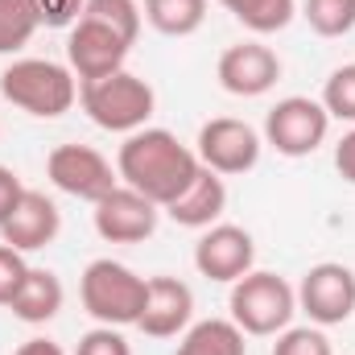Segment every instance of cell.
<instances>
[{
	"mask_svg": "<svg viewBox=\"0 0 355 355\" xmlns=\"http://www.w3.org/2000/svg\"><path fill=\"white\" fill-rule=\"evenodd\" d=\"M62 302H67V289H62L58 272L29 265V272H25V281H21V289H17V297H12L8 310H12V318H21L29 327H42L50 318H58Z\"/></svg>",
	"mask_w": 355,
	"mask_h": 355,
	"instance_id": "17",
	"label": "cell"
},
{
	"mask_svg": "<svg viewBox=\"0 0 355 355\" xmlns=\"http://www.w3.org/2000/svg\"><path fill=\"white\" fill-rule=\"evenodd\" d=\"M87 0H37V17L46 29H71L83 17Z\"/></svg>",
	"mask_w": 355,
	"mask_h": 355,
	"instance_id": "28",
	"label": "cell"
},
{
	"mask_svg": "<svg viewBox=\"0 0 355 355\" xmlns=\"http://www.w3.org/2000/svg\"><path fill=\"white\" fill-rule=\"evenodd\" d=\"M194 318V293L186 281L178 277H149V297H145V310L137 318V327L149 335V339H174V335H186Z\"/></svg>",
	"mask_w": 355,
	"mask_h": 355,
	"instance_id": "15",
	"label": "cell"
},
{
	"mask_svg": "<svg viewBox=\"0 0 355 355\" xmlns=\"http://www.w3.org/2000/svg\"><path fill=\"white\" fill-rule=\"evenodd\" d=\"M75 355H132V343L120 335V327H95L79 339Z\"/></svg>",
	"mask_w": 355,
	"mask_h": 355,
	"instance_id": "26",
	"label": "cell"
},
{
	"mask_svg": "<svg viewBox=\"0 0 355 355\" xmlns=\"http://www.w3.org/2000/svg\"><path fill=\"white\" fill-rule=\"evenodd\" d=\"M198 170H202L198 153L190 145H182L170 128H149L145 124V128L128 132V141L116 153V174H120V182L132 186V190H141L162 211L194 182Z\"/></svg>",
	"mask_w": 355,
	"mask_h": 355,
	"instance_id": "1",
	"label": "cell"
},
{
	"mask_svg": "<svg viewBox=\"0 0 355 355\" xmlns=\"http://www.w3.org/2000/svg\"><path fill=\"white\" fill-rule=\"evenodd\" d=\"M62 232V215L54 207V198H46L42 190H25L21 202L12 207V215L0 223V244L17 248V252H37L50 248Z\"/></svg>",
	"mask_w": 355,
	"mask_h": 355,
	"instance_id": "14",
	"label": "cell"
},
{
	"mask_svg": "<svg viewBox=\"0 0 355 355\" xmlns=\"http://www.w3.org/2000/svg\"><path fill=\"white\" fill-rule=\"evenodd\" d=\"M331 132V116L310 95L277 99L265 116V145H272L281 157H310Z\"/></svg>",
	"mask_w": 355,
	"mask_h": 355,
	"instance_id": "6",
	"label": "cell"
},
{
	"mask_svg": "<svg viewBox=\"0 0 355 355\" xmlns=\"http://www.w3.org/2000/svg\"><path fill=\"white\" fill-rule=\"evenodd\" d=\"M227 306H232V322L244 335L265 339V335H281L293 322V314H297V289L285 277H277V272L252 268V272H244L232 285Z\"/></svg>",
	"mask_w": 355,
	"mask_h": 355,
	"instance_id": "4",
	"label": "cell"
},
{
	"mask_svg": "<svg viewBox=\"0 0 355 355\" xmlns=\"http://www.w3.org/2000/svg\"><path fill=\"white\" fill-rule=\"evenodd\" d=\"M83 17L99 21V25H107V29H116V33H120L124 42H132V46H137V37H141V21H145V12H141L137 0H87Z\"/></svg>",
	"mask_w": 355,
	"mask_h": 355,
	"instance_id": "23",
	"label": "cell"
},
{
	"mask_svg": "<svg viewBox=\"0 0 355 355\" xmlns=\"http://www.w3.org/2000/svg\"><path fill=\"white\" fill-rule=\"evenodd\" d=\"M79 103L91 116V124H99L107 132H137V128L149 124V116L157 107V95L141 75L116 71L107 79L79 83Z\"/></svg>",
	"mask_w": 355,
	"mask_h": 355,
	"instance_id": "5",
	"label": "cell"
},
{
	"mask_svg": "<svg viewBox=\"0 0 355 355\" xmlns=\"http://www.w3.org/2000/svg\"><path fill=\"white\" fill-rule=\"evenodd\" d=\"M0 95L37 120H58L75 107L79 79L71 67L50 62V58H17L0 75Z\"/></svg>",
	"mask_w": 355,
	"mask_h": 355,
	"instance_id": "2",
	"label": "cell"
},
{
	"mask_svg": "<svg viewBox=\"0 0 355 355\" xmlns=\"http://www.w3.org/2000/svg\"><path fill=\"white\" fill-rule=\"evenodd\" d=\"M297 310H306L314 327H343L355 314V272L339 261L314 265L297 285Z\"/></svg>",
	"mask_w": 355,
	"mask_h": 355,
	"instance_id": "9",
	"label": "cell"
},
{
	"mask_svg": "<svg viewBox=\"0 0 355 355\" xmlns=\"http://www.w3.org/2000/svg\"><path fill=\"white\" fill-rule=\"evenodd\" d=\"M335 170H339L343 182L355 186V124H352V132H343V141L335 145Z\"/></svg>",
	"mask_w": 355,
	"mask_h": 355,
	"instance_id": "30",
	"label": "cell"
},
{
	"mask_svg": "<svg viewBox=\"0 0 355 355\" xmlns=\"http://www.w3.org/2000/svg\"><path fill=\"white\" fill-rule=\"evenodd\" d=\"M157 219H162V207L124 182L95 202V232L107 244H145L157 232Z\"/></svg>",
	"mask_w": 355,
	"mask_h": 355,
	"instance_id": "11",
	"label": "cell"
},
{
	"mask_svg": "<svg viewBox=\"0 0 355 355\" xmlns=\"http://www.w3.org/2000/svg\"><path fill=\"white\" fill-rule=\"evenodd\" d=\"M223 211H227V182L215 174V170H207V166L166 207V215L174 219L178 227H194V232H207L211 223H219Z\"/></svg>",
	"mask_w": 355,
	"mask_h": 355,
	"instance_id": "16",
	"label": "cell"
},
{
	"mask_svg": "<svg viewBox=\"0 0 355 355\" xmlns=\"http://www.w3.org/2000/svg\"><path fill=\"white\" fill-rule=\"evenodd\" d=\"M145 21L166 37H190L207 21V0H145Z\"/></svg>",
	"mask_w": 355,
	"mask_h": 355,
	"instance_id": "19",
	"label": "cell"
},
{
	"mask_svg": "<svg viewBox=\"0 0 355 355\" xmlns=\"http://www.w3.org/2000/svg\"><path fill=\"white\" fill-rule=\"evenodd\" d=\"M272 355H335L331 339L322 335V327H285L272 343Z\"/></svg>",
	"mask_w": 355,
	"mask_h": 355,
	"instance_id": "25",
	"label": "cell"
},
{
	"mask_svg": "<svg viewBox=\"0 0 355 355\" xmlns=\"http://www.w3.org/2000/svg\"><path fill=\"white\" fill-rule=\"evenodd\" d=\"M261 132L236 116H215L198 128V141H194V153L207 170H215L219 178H240L248 170H257L261 162Z\"/></svg>",
	"mask_w": 355,
	"mask_h": 355,
	"instance_id": "7",
	"label": "cell"
},
{
	"mask_svg": "<svg viewBox=\"0 0 355 355\" xmlns=\"http://www.w3.org/2000/svg\"><path fill=\"white\" fill-rule=\"evenodd\" d=\"M12 355H67V352H62L54 339H25Z\"/></svg>",
	"mask_w": 355,
	"mask_h": 355,
	"instance_id": "31",
	"label": "cell"
},
{
	"mask_svg": "<svg viewBox=\"0 0 355 355\" xmlns=\"http://www.w3.org/2000/svg\"><path fill=\"white\" fill-rule=\"evenodd\" d=\"M215 79L227 95H240V99H257L265 91L277 87L281 79V58L268 50L265 42H236L219 54L215 62Z\"/></svg>",
	"mask_w": 355,
	"mask_h": 355,
	"instance_id": "13",
	"label": "cell"
},
{
	"mask_svg": "<svg viewBox=\"0 0 355 355\" xmlns=\"http://www.w3.org/2000/svg\"><path fill=\"white\" fill-rule=\"evenodd\" d=\"M46 174L62 194L83 198L91 207L120 186V174L112 170V162L99 149H91V145H58V149H50Z\"/></svg>",
	"mask_w": 355,
	"mask_h": 355,
	"instance_id": "8",
	"label": "cell"
},
{
	"mask_svg": "<svg viewBox=\"0 0 355 355\" xmlns=\"http://www.w3.org/2000/svg\"><path fill=\"white\" fill-rule=\"evenodd\" d=\"M37 29V0H0V54H21Z\"/></svg>",
	"mask_w": 355,
	"mask_h": 355,
	"instance_id": "21",
	"label": "cell"
},
{
	"mask_svg": "<svg viewBox=\"0 0 355 355\" xmlns=\"http://www.w3.org/2000/svg\"><path fill=\"white\" fill-rule=\"evenodd\" d=\"M79 297L99 327H137L145 297H149V277L132 272L112 257H99L79 277Z\"/></svg>",
	"mask_w": 355,
	"mask_h": 355,
	"instance_id": "3",
	"label": "cell"
},
{
	"mask_svg": "<svg viewBox=\"0 0 355 355\" xmlns=\"http://www.w3.org/2000/svg\"><path fill=\"white\" fill-rule=\"evenodd\" d=\"M244 29H252V33H281L289 21H293V12H297V0H219Z\"/></svg>",
	"mask_w": 355,
	"mask_h": 355,
	"instance_id": "20",
	"label": "cell"
},
{
	"mask_svg": "<svg viewBox=\"0 0 355 355\" xmlns=\"http://www.w3.org/2000/svg\"><path fill=\"white\" fill-rule=\"evenodd\" d=\"M21 194H25V186H21V178L17 170H8V166H0V223L12 215V207L21 202Z\"/></svg>",
	"mask_w": 355,
	"mask_h": 355,
	"instance_id": "29",
	"label": "cell"
},
{
	"mask_svg": "<svg viewBox=\"0 0 355 355\" xmlns=\"http://www.w3.org/2000/svg\"><path fill=\"white\" fill-rule=\"evenodd\" d=\"M25 272H29L25 252H17V248L0 244V306H12V297H17V289H21Z\"/></svg>",
	"mask_w": 355,
	"mask_h": 355,
	"instance_id": "27",
	"label": "cell"
},
{
	"mask_svg": "<svg viewBox=\"0 0 355 355\" xmlns=\"http://www.w3.org/2000/svg\"><path fill=\"white\" fill-rule=\"evenodd\" d=\"M331 120H343V124H355V62L331 71V79L322 83V99Z\"/></svg>",
	"mask_w": 355,
	"mask_h": 355,
	"instance_id": "24",
	"label": "cell"
},
{
	"mask_svg": "<svg viewBox=\"0 0 355 355\" xmlns=\"http://www.w3.org/2000/svg\"><path fill=\"white\" fill-rule=\"evenodd\" d=\"M128 50H132V42H124L116 29L91 21V17H79L71 25V33H67V67L75 71L79 83L107 79V75L124 71Z\"/></svg>",
	"mask_w": 355,
	"mask_h": 355,
	"instance_id": "10",
	"label": "cell"
},
{
	"mask_svg": "<svg viewBox=\"0 0 355 355\" xmlns=\"http://www.w3.org/2000/svg\"><path fill=\"white\" fill-rule=\"evenodd\" d=\"M174 355H248V343L232 318H202L186 327Z\"/></svg>",
	"mask_w": 355,
	"mask_h": 355,
	"instance_id": "18",
	"label": "cell"
},
{
	"mask_svg": "<svg viewBox=\"0 0 355 355\" xmlns=\"http://www.w3.org/2000/svg\"><path fill=\"white\" fill-rule=\"evenodd\" d=\"M302 17L318 37H347L355 29V0H306Z\"/></svg>",
	"mask_w": 355,
	"mask_h": 355,
	"instance_id": "22",
	"label": "cell"
},
{
	"mask_svg": "<svg viewBox=\"0 0 355 355\" xmlns=\"http://www.w3.org/2000/svg\"><path fill=\"white\" fill-rule=\"evenodd\" d=\"M252 265H257V244L236 223H211L194 244V268L207 281L236 285L244 272H252Z\"/></svg>",
	"mask_w": 355,
	"mask_h": 355,
	"instance_id": "12",
	"label": "cell"
}]
</instances>
